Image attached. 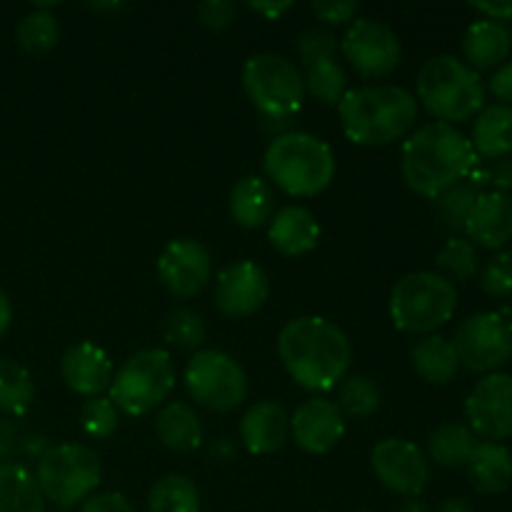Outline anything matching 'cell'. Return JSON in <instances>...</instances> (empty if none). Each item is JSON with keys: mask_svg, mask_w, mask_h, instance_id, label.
<instances>
[{"mask_svg": "<svg viewBox=\"0 0 512 512\" xmlns=\"http://www.w3.org/2000/svg\"><path fill=\"white\" fill-rule=\"evenodd\" d=\"M340 48H343L345 60L363 78H385L398 68L403 58L395 30L373 18L353 20Z\"/></svg>", "mask_w": 512, "mask_h": 512, "instance_id": "cell-12", "label": "cell"}, {"mask_svg": "<svg viewBox=\"0 0 512 512\" xmlns=\"http://www.w3.org/2000/svg\"><path fill=\"white\" fill-rule=\"evenodd\" d=\"M335 48H338V40H335V35L325 28L305 30L298 40L300 58H310V55L320 53H335Z\"/></svg>", "mask_w": 512, "mask_h": 512, "instance_id": "cell-42", "label": "cell"}, {"mask_svg": "<svg viewBox=\"0 0 512 512\" xmlns=\"http://www.w3.org/2000/svg\"><path fill=\"white\" fill-rule=\"evenodd\" d=\"M100 460L95 450L80 443L53 445L38 460L35 480L45 500H53L60 508H73L80 500H88L100 485Z\"/></svg>", "mask_w": 512, "mask_h": 512, "instance_id": "cell-8", "label": "cell"}, {"mask_svg": "<svg viewBox=\"0 0 512 512\" xmlns=\"http://www.w3.org/2000/svg\"><path fill=\"white\" fill-rule=\"evenodd\" d=\"M510 38H512V28H510Z\"/></svg>", "mask_w": 512, "mask_h": 512, "instance_id": "cell-54", "label": "cell"}, {"mask_svg": "<svg viewBox=\"0 0 512 512\" xmlns=\"http://www.w3.org/2000/svg\"><path fill=\"white\" fill-rule=\"evenodd\" d=\"M418 98L438 123H463L485 108V85L455 55H435L418 73Z\"/></svg>", "mask_w": 512, "mask_h": 512, "instance_id": "cell-5", "label": "cell"}, {"mask_svg": "<svg viewBox=\"0 0 512 512\" xmlns=\"http://www.w3.org/2000/svg\"><path fill=\"white\" fill-rule=\"evenodd\" d=\"M360 512H370V510H360Z\"/></svg>", "mask_w": 512, "mask_h": 512, "instance_id": "cell-53", "label": "cell"}, {"mask_svg": "<svg viewBox=\"0 0 512 512\" xmlns=\"http://www.w3.org/2000/svg\"><path fill=\"white\" fill-rule=\"evenodd\" d=\"M400 512H430V508L423 503V500L410 498V500H405L403 508H400Z\"/></svg>", "mask_w": 512, "mask_h": 512, "instance_id": "cell-50", "label": "cell"}, {"mask_svg": "<svg viewBox=\"0 0 512 512\" xmlns=\"http://www.w3.org/2000/svg\"><path fill=\"white\" fill-rule=\"evenodd\" d=\"M438 512H475V510L470 508L468 500H463V498H450V500H445L443 505H440Z\"/></svg>", "mask_w": 512, "mask_h": 512, "instance_id": "cell-49", "label": "cell"}, {"mask_svg": "<svg viewBox=\"0 0 512 512\" xmlns=\"http://www.w3.org/2000/svg\"><path fill=\"white\" fill-rule=\"evenodd\" d=\"M470 8H475L488 20H495V23L512 20V0H485V3L475 0V3H470Z\"/></svg>", "mask_w": 512, "mask_h": 512, "instance_id": "cell-46", "label": "cell"}, {"mask_svg": "<svg viewBox=\"0 0 512 512\" xmlns=\"http://www.w3.org/2000/svg\"><path fill=\"white\" fill-rule=\"evenodd\" d=\"M465 238L488 250L505 248L512 240V195L480 193L465 223Z\"/></svg>", "mask_w": 512, "mask_h": 512, "instance_id": "cell-19", "label": "cell"}, {"mask_svg": "<svg viewBox=\"0 0 512 512\" xmlns=\"http://www.w3.org/2000/svg\"><path fill=\"white\" fill-rule=\"evenodd\" d=\"M480 285L490 298H510L512 295V250H500L485 263L480 273Z\"/></svg>", "mask_w": 512, "mask_h": 512, "instance_id": "cell-39", "label": "cell"}, {"mask_svg": "<svg viewBox=\"0 0 512 512\" xmlns=\"http://www.w3.org/2000/svg\"><path fill=\"white\" fill-rule=\"evenodd\" d=\"M240 435L253 455H270L283 448L290 438V418L278 403H255L240 420Z\"/></svg>", "mask_w": 512, "mask_h": 512, "instance_id": "cell-21", "label": "cell"}, {"mask_svg": "<svg viewBox=\"0 0 512 512\" xmlns=\"http://www.w3.org/2000/svg\"><path fill=\"white\" fill-rule=\"evenodd\" d=\"M90 8H93V10H120L123 5H120V3H115V5H90Z\"/></svg>", "mask_w": 512, "mask_h": 512, "instance_id": "cell-51", "label": "cell"}, {"mask_svg": "<svg viewBox=\"0 0 512 512\" xmlns=\"http://www.w3.org/2000/svg\"><path fill=\"white\" fill-rule=\"evenodd\" d=\"M163 338L180 350H198L205 343V325L193 310H170L163 320Z\"/></svg>", "mask_w": 512, "mask_h": 512, "instance_id": "cell-37", "label": "cell"}, {"mask_svg": "<svg viewBox=\"0 0 512 512\" xmlns=\"http://www.w3.org/2000/svg\"><path fill=\"white\" fill-rule=\"evenodd\" d=\"M290 433L305 453L325 455L343 440V413L333 400L310 398L290 418Z\"/></svg>", "mask_w": 512, "mask_h": 512, "instance_id": "cell-17", "label": "cell"}, {"mask_svg": "<svg viewBox=\"0 0 512 512\" xmlns=\"http://www.w3.org/2000/svg\"><path fill=\"white\" fill-rule=\"evenodd\" d=\"M60 373L73 393L98 398L113 383V363L108 353L93 343H75L60 360Z\"/></svg>", "mask_w": 512, "mask_h": 512, "instance_id": "cell-18", "label": "cell"}, {"mask_svg": "<svg viewBox=\"0 0 512 512\" xmlns=\"http://www.w3.org/2000/svg\"><path fill=\"white\" fill-rule=\"evenodd\" d=\"M175 385L173 358L168 350L145 348L130 355L110 383V400L130 418L148 415L170 395Z\"/></svg>", "mask_w": 512, "mask_h": 512, "instance_id": "cell-7", "label": "cell"}, {"mask_svg": "<svg viewBox=\"0 0 512 512\" xmlns=\"http://www.w3.org/2000/svg\"><path fill=\"white\" fill-rule=\"evenodd\" d=\"M35 400V385L28 370L13 358H0V413L20 418Z\"/></svg>", "mask_w": 512, "mask_h": 512, "instance_id": "cell-31", "label": "cell"}, {"mask_svg": "<svg viewBox=\"0 0 512 512\" xmlns=\"http://www.w3.org/2000/svg\"><path fill=\"white\" fill-rule=\"evenodd\" d=\"M15 38H18V45L30 55H45L58 45L60 28L58 20H55L53 13H48L45 8H35L33 13L25 15L18 23V30H15Z\"/></svg>", "mask_w": 512, "mask_h": 512, "instance_id": "cell-33", "label": "cell"}, {"mask_svg": "<svg viewBox=\"0 0 512 512\" xmlns=\"http://www.w3.org/2000/svg\"><path fill=\"white\" fill-rule=\"evenodd\" d=\"M345 135L358 145H390L418 120V100L398 85H368L343 95L338 105Z\"/></svg>", "mask_w": 512, "mask_h": 512, "instance_id": "cell-3", "label": "cell"}, {"mask_svg": "<svg viewBox=\"0 0 512 512\" xmlns=\"http://www.w3.org/2000/svg\"><path fill=\"white\" fill-rule=\"evenodd\" d=\"M268 238L278 253L300 258L315 250L320 240V225L303 205H285L268 223Z\"/></svg>", "mask_w": 512, "mask_h": 512, "instance_id": "cell-20", "label": "cell"}, {"mask_svg": "<svg viewBox=\"0 0 512 512\" xmlns=\"http://www.w3.org/2000/svg\"><path fill=\"white\" fill-rule=\"evenodd\" d=\"M305 90L325 105H340L348 93V75L343 65L335 60V53H320L303 58Z\"/></svg>", "mask_w": 512, "mask_h": 512, "instance_id": "cell-29", "label": "cell"}, {"mask_svg": "<svg viewBox=\"0 0 512 512\" xmlns=\"http://www.w3.org/2000/svg\"><path fill=\"white\" fill-rule=\"evenodd\" d=\"M380 388L368 375H345L338 385V408L353 418H368L380 408Z\"/></svg>", "mask_w": 512, "mask_h": 512, "instance_id": "cell-34", "label": "cell"}, {"mask_svg": "<svg viewBox=\"0 0 512 512\" xmlns=\"http://www.w3.org/2000/svg\"><path fill=\"white\" fill-rule=\"evenodd\" d=\"M370 460H373L375 478L393 493L418 498L430 480V468L423 450L405 438L380 440L373 448Z\"/></svg>", "mask_w": 512, "mask_h": 512, "instance_id": "cell-14", "label": "cell"}, {"mask_svg": "<svg viewBox=\"0 0 512 512\" xmlns=\"http://www.w3.org/2000/svg\"><path fill=\"white\" fill-rule=\"evenodd\" d=\"M158 278L175 298H193L213 280V260L198 240H170L158 258Z\"/></svg>", "mask_w": 512, "mask_h": 512, "instance_id": "cell-15", "label": "cell"}, {"mask_svg": "<svg viewBox=\"0 0 512 512\" xmlns=\"http://www.w3.org/2000/svg\"><path fill=\"white\" fill-rule=\"evenodd\" d=\"M488 183H493L498 188V193L510 195L512 193V155L498 158L488 168Z\"/></svg>", "mask_w": 512, "mask_h": 512, "instance_id": "cell-45", "label": "cell"}, {"mask_svg": "<svg viewBox=\"0 0 512 512\" xmlns=\"http://www.w3.org/2000/svg\"><path fill=\"white\" fill-rule=\"evenodd\" d=\"M265 175L293 198H313L335 178V155L310 133H280L263 158Z\"/></svg>", "mask_w": 512, "mask_h": 512, "instance_id": "cell-4", "label": "cell"}, {"mask_svg": "<svg viewBox=\"0 0 512 512\" xmlns=\"http://www.w3.org/2000/svg\"><path fill=\"white\" fill-rule=\"evenodd\" d=\"M148 512H200V493L185 475L173 473L150 488Z\"/></svg>", "mask_w": 512, "mask_h": 512, "instance_id": "cell-32", "label": "cell"}, {"mask_svg": "<svg viewBox=\"0 0 512 512\" xmlns=\"http://www.w3.org/2000/svg\"><path fill=\"white\" fill-rule=\"evenodd\" d=\"M248 8L255 10V13L265 15L268 20H278L285 10L293 8V3H248Z\"/></svg>", "mask_w": 512, "mask_h": 512, "instance_id": "cell-47", "label": "cell"}, {"mask_svg": "<svg viewBox=\"0 0 512 512\" xmlns=\"http://www.w3.org/2000/svg\"><path fill=\"white\" fill-rule=\"evenodd\" d=\"M473 150L483 158L498 160L512 155V108L508 105H485L473 125Z\"/></svg>", "mask_w": 512, "mask_h": 512, "instance_id": "cell-26", "label": "cell"}, {"mask_svg": "<svg viewBox=\"0 0 512 512\" xmlns=\"http://www.w3.org/2000/svg\"><path fill=\"white\" fill-rule=\"evenodd\" d=\"M478 165L473 143L455 125L428 123L415 130L403 145L400 170L410 190L425 198H438L463 183Z\"/></svg>", "mask_w": 512, "mask_h": 512, "instance_id": "cell-2", "label": "cell"}, {"mask_svg": "<svg viewBox=\"0 0 512 512\" xmlns=\"http://www.w3.org/2000/svg\"><path fill=\"white\" fill-rule=\"evenodd\" d=\"M488 90L500 100V105L512 108V60L510 63L500 65L488 80Z\"/></svg>", "mask_w": 512, "mask_h": 512, "instance_id": "cell-44", "label": "cell"}, {"mask_svg": "<svg viewBox=\"0 0 512 512\" xmlns=\"http://www.w3.org/2000/svg\"><path fill=\"white\" fill-rule=\"evenodd\" d=\"M310 10L318 20H323L325 25H343L348 20L355 18L358 13V3H338V0H318V3H310Z\"/></svg>", "mask_w": 512, "mask_h": 512, "instance_id": "cell-41", "label": "cell"}, {"mask_svg": "<svg viewBox=\"0 0 512 512\" xmlns=\"http://www.w3.org/2000/svg\"><path fill=\"white\" fill-rule=\"evenodd\" d=\"M0 512H45L38 480L23 465L0 463Z\"/></svg>", "mask_w": 512, "mask_h": 512, "instance_id": "cell-28", "label": "cell"}, {"mask_svg": "<svg viewBox=\"0 0 512 512\" xmlns=\"http://www.w3.org/2000/svg\"><path fill=\"white\" fill-rule=\"evenodd\" d=\"M243 88L268 120H290L300 110L305 80L298 65L278 53H258L245 63Z\"/></svg>", "mask_w": 512, "mask_h": 512, "instance_id": "cell-9", "label": "cell"}, {"mask_svg": "<svg viewBox=\"0 0 512 512\" xmlns=\"http://www.w3.org/2000/svg\"><path fill=\"white\" fill-rule=\"evenodd\" d=\"M512 50L510 28L505 23H495V20H475L463 38V55L468 60V68L475 73H485V70H498L505 65Z\"/></svg>", "mask_w": 512, "mask_h": 512, "instance_id": "cell-22", "label": "cell"}, {"mask_svg": "<svg viewBox=\"0 0 512 512\" xmlns=\"http://www.w3.org/2000/svg\"><path fill=\"white\" fill-rule=\"evenodd\" d=\"M238 18V5L230 0H208L198 5V20L210 30H225Z\"/></svg>", "mask_w": 512, "mask_h": 512, "instance_id": "cell-40", "label": "cell"}, {"mask_svg": "<svg viewBox=\"0 0 512 512\" xmlns=\"http://www.w3.org/2000/svg\"><path fill=\"white\" fill-rule=\"evenodd\" d=\"M468 478L478 493L500 495L512 483V453L503 443H478L470 455Z\"/></svg>", "mask_w": 512, "mask_h": 512, "instance_id": "cell-23", "label": "cell"}, {"mask_svg": "<svg viewBox=\"0 0 512 512\" xmlns=\"http://www.w3.org/2000/svg\"><path fill=\"white\" fill-rule=\"evenodd\" d=\"M120 410L115 408V403L110 398H90L85 400V405L80 408V428L85 435L95 440H108L110 435H115L120 425Z\"/></svg>", "mask_w": 512, "mask_h": 512, "instance_id": "cell-38", "label": "cell"}, {"mask_svg": "<svg viewBox=\"0 0 512 512\" xmlns=\"http://www.w3.org/2000/svg\"><path fill=\"white\" fill-rule=\"evenodd\" d=\"M230 215L240 228H263L275 215V193L268 180L245 175L230 190Z\"/></svg>", "mask_w": 512, "mask_h": 512, "instance_id": "cell-24", "label": "cell"}, {"mask_svg": "<svg viewBox=\"0 0 512 512\" xmlns=\"http://www.w3.org/2000/svg\"><path fill=\"white\" fill-rule=\"evenodd\" d=\"M508 320H510V325H512V308H510V313H508Z\"/></svg>", "mask_w": 512, "mask_h": 512, "instance_id": "cell-52", "label": "cell"}, {"mask_svg": "<svg viewBox=\"0 0 512 512\" xmlns=\"http://www.w3.org/2000/svg\"><path fill=\"white\" fill-rule=\"evenodd\" d=\"M278 355L300 388L325 393L348 375L353 345L330 320L295 318L280 330Z\"/></svg>", "mask_w": 512, "mask_h": 512, "instance_id": "cell-1", "label": "cell"}, {"mask_svg": "<svg viewBox=\"0 0 512 512\" xmlns=\"http://www.w3.org/2000/svg\"><path fill=\"white\" fill-rule=\"evenodd\" d=\"M10 320H13V308H10V300L8 295H5V290L0 288V338L8 333Z\"/></svg>", "mask_w": 512, "mask_h": 512, "instance_id": "cell-48", "label": "cell"}, {"mask_svg": "<svg viewBox=\"0 0 512 512\" xmlns=\"http://www.w3.org/2000/svg\"><path fill=\"white\" fill-rule=\"evenodd\" d=\"M478 190L470 183H458L453 188H448L445 193H440L435 200V218L440 220V225L453 233H465V223L470 218V210H473L475 200H478Z\"/></svg>", "mask_w": 512, "mask_h": 512, "instance_id": "cell-35", "label": "cell"}, {"mask_svg": "<svg viewBox=\"0 0 512 512\" xmlns=\"http://www.w3.org/2000/svg\"><path fill=\"white\" fill-rule=\"evenodd\" d=\"M268 298V275L250 260L228 265L215 280V305L228 318H250L268 303Z\"/></svg>", "mask_w": 512, "mask_h": 512, "instance_id": "cell-16", "label": "cell"}, {"mask_svg": "<svg viewBox=\"0 0 512 512\" xmlns=\"http://www.w3.org/2000/svg\"><path fill=\"white\" fill-rule=\"evenodd\" d=\"M80 512H135L123 493H98L83 503Z\"/></svg>", "mask_w": 512, "mask_h": 512, "instance_id": "cell-43", "label": "cell"}, {"mask_svg": "<svg viewBox=\"0 0 512 512\" xmlns=\"http://www.w3.org/2000/svg\"><path fill=\"white\" fill-rule=\"evenodd\" d=\"M410 358H413L415 373L425 383L433 385H448L450 380H455L460 370V360L453 348V340L443 338V335H425L423 340L415 343Z\"/></svg>", "mask_w": 512, "mask_h": 512, "instance_id": "cell-27", "label": "cell"}, {"mask_svg": "<svg viewBox=\"0 0 512 512\" xmlns=\"http://www.w3.org/2000/svg\"><path fill=\"white\" fill-rule=\"evenodd\" d=\"M458 308L455 285L440 273L418 270L395 283L390 293V318L410 335H428L443 328Z\"/></svg>", "mask_w": 512, "mask_h": 512, "instance_id": "cell-6", "label": "cell"}, {"mask_svg": "<svg viewBox=\"0 0 512 512\" xmlns=\"http://www.w3.org/2000/svg\"><path fill=\"white\" fill-rule=\"evenodd\" d=\"M478 265H480L478 245L470 243L465 235H455V238H450L438 255L440 275L448 278L450 283H453V280H458V283L470 280L475 273H478Z\"/></svg>", "mask_w": 512, "mask_h": 512, "instance_id": "cell-36", "label": "cell"}, {"mask_svg": "<svg viewBox=\"0 0 512 512\" xmlns=\"http://www.w3.org/2000/svg\"><path fill=\"white\" fill-rule=\"evenodd\" d=\"M460 365L473 373H500L512 358V325L505 313H478L455 330Z\"/></svg>", "mask_w": 512, "mask_h": 512, "instance_id": "cell-11", "label": "cell"}, {"mask_svg": "<svg viewBox=\"0 0 512 512\" xmlns=\"http://www.w3.org/2000/svg\"><path fill=\"white\" fill-rule=\"evenodd\" d=\"M478 438L468 425L445 423L433 430L428 440V455L440 468H465Z\"/></svg>", "mask_w": 512, "mask_h": 512, "instance_id": "cell-30", "label": "cell"}, {"mask_svg": "<svg viewBox=\"0 0 512 512\" xmlns=\"http://www.w3.org/2000/svg\"><path fill=\"white\" fill-rule=\"evenodd\" d=\"M465 418L475 438L488 443L512 438V375L490 373L478 380L465 400Z\"/></svg>", "mask_w": 512, "mask_h": 512, "instance_id": "cell-13", "label": "cell"}, {"mask_svg": "<svg viewBox=\"0 0 512 512\" xmlns=\"http://www.w3.org/2000/svg\"><path fill=\"white\" fill-rule=\"evenodd\" d=\"M185 388L190 398L215 413H230L248 398V378L230 355L198 350L185 365Z\"/></svg>", "mask_w": 512, "mask_h": 512, "instance_id": "cell-10", "label": "cell"}, {"mask_svg": "<svg viewBox=\"0 0 512 512\" xmlns=\"http://www.w3.org/2000/svg\"><path fill=\"white\" fill-rule=\"evenodd\" d=\"M155 435L173 453H193L203 443V423L188 403H168L155 415Z\"/></svg>", "mask_w": 512, "mask_h": 512, "instance_id": "cell-25", "label": "cell"}]
</instances>
